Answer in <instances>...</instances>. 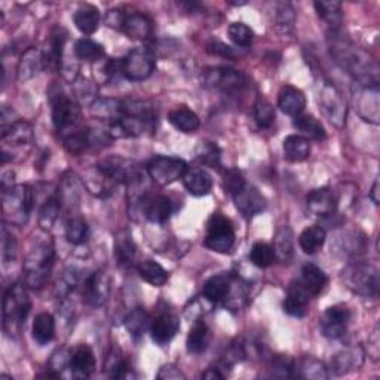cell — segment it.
<instances>
[{
  "mask_svg": "<svg viewBox=\"0 0 380 380\" xmlns=\"http://www.w3.org/2000/svg\"><path fill=\"white\" fill-rule=\"evenodd\" d=\"M275 259L282 263H289L294 256V235L288 226H281L275 235Z\"/></svg>",
  "mask_w": 380,
  "mask_h": 380,
  "instance_id": "obj_34",
  "label": "cell"
},
{
  "mask_svg": "<svg viewBox=\"0 0 380 380\" xmlns=\"http://www.w3.org/2000/svg\"><path fill=\"white\" fill-rule=\"evenodd\" d=\"M75 53L82 61L98 63L104 58V48L91 39H79L75 43Z\"/></svg>",
  "mask_w": 380,
  "mask_h": 380,
  "instance_id": "obj_47",
  "label": "cell"
},
{
  "mask_svg": "<svg viewBox=\"0 0 380 380\" xmlns=\"http://www.w3.org/2000/svg\"><path fill=\"white\" fill-rule=\"evenodd\" d=\"M33 208V190L29 185H16L4 190L5 219L16 226L27 223Z\"/></svg>",
  "mask_w": 380,
  "mask_h": 380,
  "instance_id": "obj_6",
  "label": "cell"
},
{
  "mask_svg": "<svg viewBox=\"0 0 380 380\" xmlns=\"http://www.w3.org/2000/svg\"><path fill=\"white\" fill-rule=\"evenodd\" d=\"M314 5L322 20L333 29V31H337L342 24V4L336 0H321Z\"/></svg>",
  "mask_w": 380,
  "mask_h": 380,
  "instance_id": "obj_46",
  "label": "cell"
},
{
  "mask_svg": "<svg viewBox=\"0 0 380 380\" xmlns=\"http://www.w3.org/2000/svg\"><path fill=\"white\" fill-rule=\"evenodd\" d=\"M245 180L244 175L240 170L237 168H229L223 174V189L229 195H237L244 186H245Z\"/></svg>",
  "mask_w": 380,
  "mask_h": 380,
  "instance_id": "obj_54",
  "label": "cell"
},
{
  "mask_svg": "<svg viewBox=\"0 0 380 380\" xmlns=\"http://www.w3.org/2000/svg\"><path fill=\"white\" fill-rule=\"evenodd\" d=\"M346 287L361 297H377L379 294V269L369 262H355L343 272Z\"/></svg>",
  "mask_w": 380,
  "mask_h": 380,
  "instance_id": "obj_4",
  "label": "cell"
},
{
  "mask_svg": "<svg viewBox=\"0 0 380 380\" xmlns=\"http://www.w3.org/2000/svg\"><path fill=\"white\" fill-rule=\"evenodd\" d=\"M311 294L302 285L300 281H293L287 289V297L282 303L284 312L289 317L303 318L307 312V303H309Z\"/></svg>",
  "mask_w": 380,
  "mask_h": 380,
  "instance_id": "obj_19",
  "label": "cell"
},
{
  "mask_svg": "<svg viewBox=\"0 0 380 380\" xmlns=\"http://www.w3.org/2000/svg\"><path fill=\"white\" fill-rule=\"evenodd\" d=\"M250 260L252 265L260 267V269L269 267L275 260L274 247L266 244V242H256L251 248Z\"/></svg>",
  "mask_w": 380,
  "mask_h": 380,
  "instance_id": "obj_49",
  "label": "cell"
},
{
  "mask_svg": "<svg viewBox=\"0 0 380 380\" xmlns=\"http://www.w3.org/2000/svg\"><path fill=\"white\" fill-rule=\"evenodd\" d=\"M2 140L12 146H29L34 140V133L29 122L16 120L8 128L2 130Z\"/></svg>",
  "mask_w": 380,
  "mask_h": 380,
  "instance_id": "obj_32",
  "label": "cell"
},
{
  "mask_svg": "<svg viewBox=\"0 0 380 380\" xmlns=\"http://www.w3.org/2000/svg\"><path fill=\"white\" fill-rule=\"evenodd\" d=\"M31 309V302L24 285L12 284L4 296V332L14 337L21 332Z\"/></svg>",
  "mask_w": 380,
  "mask_h": 380,
  "instance_id": "obj_2",
  "label": "cell"
},
{
  "mask_svg": "<svg viewBox=\"0 0 380 380\" xmlns=\"http://www.w3.org/2000/svg\"><path fill=\"white\" fill-rule=\"evenodd\" d=\"M42 68H45L43 52L38 48H29L18 64V81L27 82L38 75Z\"/></svg>",
  "mask_w": 380,
  "mask_h": 380,
  "instance_id": "obj_24",
  "label": "cell"
},
{
  "mask_svg": "<svg viewBox=\"0 0 380 380\" xmlns=\"http://www.w3.org/2000/svg\"><path fill=\"white\" fill-rule=\"evenodd\" d=\"M33 339L41 346L48 345L49 342H52L53 336H56V319L48 312L39 314L34 318L33 322Z\"/></svg>",
  "mask_w": 380,
  "mask_h": 380,
  "instance_id": "obj_36",
  "label": "cell"
},
{
  "mask_svg": "<svg viewBox=\"0 0 380 380\" xmlns=\"http://www.w3.org/2000/svg\"><path fill=\"white\" fill-rule=\"evenodd\" d=\"M119 30L128 36L130 39L148 41L153 33V23L148 15L140 12L123 14Z\"/></svg>",
  "mask_w": 380,
  "mask_h": 380,
  "instance_id": "obj_17",
  "label": "cell"
},
{
  "mask_svg": "<svg viewBox=\"0 0 380 380\" xmlns=\"http://www.w3.org/2000/svg\"><path fill=\"white\" fill-rule=\"evenodd\" d=\"M64 149L73 156L82 155L86 149H89L88 138H86V128L79 130L76 133H71L64 138Z\"/></svg>",
  "mask_w": 380,
  "mask_h": 380,
  "instance_id": "obj_52",
  "label": "cell"
},
{
  "mask_svg": "<svg viewBox=\"0 0 380 380\" xmlns=\"http://www.w3.org/2000/svg\"><path fill=\"white\" fill-rule=\"evenodd\" d=\"M294 377L309 379V380H325L329 377V370L325 366L312 356H304L297 361L294 366Z\"/></svg>",
  "mask_w": 380,
  "mask_h": 380,
  "instance_id": "obj_38",
  "label": "cell"
},
{
  "mask_svg": "<svg viewBox=\"0 0 380 380\" xmlns=\"http://www.w3.org/2000/svg\"><path fill=\"white\" fill-rule=\"evenodd\" d=\"M60 210H61V202H60L58 195L51 196L41 210L39 223L43 230H49L53 226V223L57 222Z\"/></svg>",
  "mask_w": 380,
  "mask_h": 380,
  "instance_id": "obj_50",
  "label": "cell"
},
{
  "mask_svg": "<svg viewBox=\"0 0 380 380\" xmlns=\"http://www.w3.org/2000/svg\"><path fill=\"white\" fill-rule=\"evenodd\" d=\"M325 242V230L321 226L306 227L299 237V244L306 255H315Z\"/></svg>",
  "mask_w": 380,
  "mask_h": 380,
  "instance_id": "obj_45",
  "label": "cell"
},
{
  "mask_svg": "<svg viewBox=\"0 0 380 380\" xmlns=\"http://www.w3.org/2000/svg\"><path fill=\"white\" fill-rule=\"evenodd\" d=\"M195 158L199 164L210 168H219L222 160V150L214 141H201L195 149Z\"/></svg>",
  "mask_w": 380,
  "mask_h": 380,
  "instance_id": "obj_44",
  "label": "cell"
},
{
  "mask_svg": "<svg viewBox=\"0 0 380 380\" xmlns=\"http://www.w3.org/2000/svg\"><path fill=\"white\" fill-rule=\"evenodd\" d=\"M75 26L83 34H93L100 26V11L93 5H82L73 16Z\"/></svg>",
  "mask_w": 380,
  "mask_h": 380,
  "instance_id": "obj_40",
  "label": "cell"
},
{
  "mask_svg": "<svg viewBox=\"0 0 380 380\" xmlns=\"http://www.w3.org/2000/svg\"><path fill=\"white\" fill-rule=\"evenodd\" d=\"M371 199L374 204H379V180H376L373 189H371Z\"/></svg>",
  "mask_w": 380,
  "mask_h": 380,
  "instance_id": "obj_64",
  "label": "cell"
},
{
  "mask_svg": "<svg viewBox=\"0 0 380 380\" xmlns=\"http://www.w3.org/2000/svg\"><path fill=\"white\" fill-rule=\"evenodd\" d=\"M156 67L155 52L149 48H135L120 60L122 76L128 81L140 82L150 78Z\"/></svg>",
  "mask_w": 380,
  "mask_h": 380,
  "instance_id": "obj_8",
  "label": "cell"
},
{
  "mask_svg": "<svg viewBox=\"0 0 380 380\" xmlns=\"http://www.w3.org/2000/svg\"><path fill=\"white\" fill-rule=\"evenodd\" d=\"M152 321L153 319L146 309H143V307H135L134 311H131L128 315L125 317L123 324H125V329L128 330V333L134 339H138L148 330H150Z\"/></svg>",
  "mask_w": 380,
  "mask_h": 380,
  "instance_id": "obj_39",
  "label": "cell"
},
{
  "mask_svg": "<svg viewBox=\"0 0 380 380\" xmlns=\"http://www.w3.org/2000/svg\"><path fill=\"white\" fill-rule=\"evenodd\" d=\"M204 83L207 88L217 89L226 94L240 93L247 86L245 76L238 70L229 67L208 68L204 73Z\"/></svg>",
  "mask_w": 380,
  "mask_h": 380,
  "instance_id": "obj_12",
  "label": "cell"
},
{
  "mask_svg": "<svg viewBox=\"0 0 380 380\" xmlns=\"http://www.w3.org/2000/svg\"><path fill=\"white\" fill-rule=\"evenodd\" d=\"M235 245V229L226 215L215 212L207 223L205 247L211 251L226 255Z\"/></svg>",
  "mask_w": 380,
  "mask_h": 380,
  "instance_id": "obj_9",
  "label": "cell"
},
{
  "mask_svg": "<svg viewBox=\"0 0 380 380\" xmlns=\"http://www.w3.org/2000/svg\"><path fill=\"white\" fill-rule=\"evenodd\" d=\"M232 288V277L229 275H215L211 277L204 285V297L211 303L226 302Z\"/></svg>",
  "mask_w": 380,
  "mask_h": 380,
  "instance_id": "obj_30",
  "label": "cell"
},
{
  "mask_svg": "<svg viewBox=\"0 0 380 380\" xmlns=\"http://www.w3.org/2000/svg\"><path fill=\"white\" fill-rule=\"evenodd\" d=\"M137 270L141 279L153 287H162L168 281V272L158 262L144 260L137 266Z\"/></svg>",
  "mask_w": 380,
  "mask_h": 380,
  "instance_id": "obj_43",
  "label": "cell"
},
{
  "mask_svg": "<svg viewBox=\"0 0 380 380\" xmlns=\"http://www.w3.org/2000/svg\"><path fill=\"white\" fill-rule=\"evenodd\" d=\"M337 204L336 193L330 188H319L307 195V208L319 217L332 215L336 211Z\"/></svg>",
  "mask_w": 380,
  "mask_h": 380,
  "instance_id": "obj_21",
  "label": "cell"
},
{
  "mask_svg": "<svg viewBox=\"0 0 380 380\" xmlns=\"http://www.w3.org/2000/svg\"><path fill=\"white\" fill-rule=\"evenodd\" d=\"M91 115L98 120L112 125L123 116L122 101L116 98H97L91 104Z\"/></svg>",
  "mask_w": 380,
  "mask_h": 380,
  "instance_id": "obj_29",
  "label": "cell"
},
{
  "mask_svg": "<svg viewBox=\"0 0 380 380\" xmlns=\"http://www.w3.org/2000/svg\"><path fill=\"white\" fill-rule=\"evenodd\" d=\"M158 379H167V380H173V379H186V376L180 371L173 364H167L160 369V371L158 373Z\"/></svg>",
  "mask_w": 380,
  "mask_h": 380,
  "instance_id": "obj_62",
  "label": "cell"
},
{
  "mask_svg": "<svg viewBox=\"0 0 380 380\" xmlns=\"http://www.w3.org/2000/svg\"><path fill=\"white\" fill-rule=\"evenodd\" d=\"M70 358H71V351H68L67 348L58 349L56 354L52 355L48 370L56 373L57 377H60L64 369H70Z\"/></svg>",
  "mask_w": 380,
  "mask_h": 380,
  "instance_id": "obj_56",
  "label": "cell"
},
{
  "mask_svg": "<svg viewBox=\"0 0 380 380\" xmlns=\"http://www.w3.org/2000/svg\"><path fill=\"white\" fill-rule=\"evenodd\" d=\"M229 38L235 45L247 48L252 43L255 33H252V30L244 23H233L229 27Z\"/></svg>",
  "mask_w": 380,
  "mask_h": 380,
  "instance_id": "obj_53",
  "label": "cell"
},
{
  "mask_svg": "<svg viewBox=\"0 0 380 380\" xmlns=\"http://www.w3.org/2000/svg\"><path fill=\"white\" fill-rule=\"evenodd\" d=\"M168 120L175 130L186 134L195 133L199 126H201V120H199L197 115L185 106L173 108L168 113Z\"/></svg>",
  "mask_w": 380,
  "mask_h": 380,
  "instance_id": "obj_31",
  "label": "cell"
},
{
  "mask_svg": "<svg viewBox=\"0 0 380 380\" xmlns=\"http://www.w3.org/2000/svg\"><path fill=\"white\" fill-rule=\"evenodd\" d=\"M364 363V351L361 346H351L337 352L330 363L333 374L343 376L358 370Z\"/></svg>",
  "mask_w": 380,
  "mask_h": 380,
  "instance_id": "obj_20",
  "label": "cell"
},
{
  "mask_svg": "<svg viewBox=\"0 0 380 380\" xmlns=\"http://www.w3.org/2000/svg\"><path fill=\"white\" fill-rule=\"evenodd\" d=\"M278 107L288 116H299L306 107V97L294 86H284L278 94Z\"/></svg>",
  "mask_w": 380,
  "mask_h": 380,
  "instance_id": "obj_25",
  "label": "cell"
},
{
  "mask_svg": "<svg viewBox=\"0 0 380 380\" xmlns=\"http://www.w3.org/2000/svg\"><path fill=\"white\" fill-rule=\"evenodd\" d=\"M53 260H56V252L51 245H36L29 252L23 265L26 285L31 289H41L45 287L52 272Z\"/></svg>",
  "mask_w": 380,
  "mask_h": 380,
  "instance_id": "obj_3",
  "label": "cell"
},
{
  "mask_svg": "<svg viewBox=\"0 0 380 380\" xmlns=\"http://www.w3.org/2000/svg\"><path fill=\"white\" fill-rule=\"evenodd\" d=\"M106 369H107L106 371H108V377L112 379H123L126 377V373H128V364L120 358V355L112 358L108 366H106Z\"/></svg>",
  "mask_w": 380,
  "mask_h": 380,
  "instance_id": "obj_60",
  "label": "cell"
},
{
  "mask_svg": "<svg viewBox=\"0 0 380 380\" xmlns=\"http://www.w3.org/2000/svg\"><path fill=\"white\" fill-rule=\"evenodd\" d=\"M52 122L58 131H66L73 126L81 118L79 104L64 94L60 88L53 86L49 91Z\"/></svg>",
  "mask_w": 380,
  "mask_h": 380,
  "instance_id": "obj_10",
  "label": "cell"
},
{
  "mask_svg": "<svg viewBox=\"0 0 380 380\" xmlns=\"http://www.w3.org/2000/svg\"><path fill=\"white\" fill-rule=\"evenodd\" d=\"M108 294H111V279L103 270L88 275L82 284V296L89 306L98 307L104 304Z\"/></svg>",
  "mask_w": 380,
  "mask_h": 380,
  "instance_id": "obj_15",
  "label": "cell"
},
{
  "mask_svg": "<svg viewBox=\"0 0 380 380\" xmlns=\"http://www.w3.org/2000/svg\"><path fill=\"white\" fill-rule=\"evenodd\" d=\"M235 197V205L238 211L245 217V219H252V217L260 214L266 208L265 196L255 188L245 185Z\"/></svg>",
  "mask_w": 380,
  "mask_h": 380,
  "instance_id": "obj_16",
  "label": "cell"
},
{
  "mask_svg": "<svg viewBox=\"0 0 380 380\" xmlns=\"http://www.w3.org/2000/svg\"><path fill=\"white\" fill-rule=\"evenodd\" d=\"M16 240L12 233L8 232L6 226L2 229V260L5 265L11 263L16 257Z\"/></svg>",
  "mask_w": 380,
  "mask_h": 380,
  "instance_id": "obj_57",
  "label": "cell"
},
{
  "mask_svg": "<svg viewBox=\"0 0 380 380\" xmlns=\"http://www.w3.org/2000/svg\"><path fill=\"white\" fill-rule=\"evenodd\" d=\"M178 330H180V318L175 314L165 312V314H160L152 321L149 332H150L152 340L156 343V345L164 346L174 339Z\"/></svg>",
  "mask_w": 380,
  "mask_h": 380,
  "instance_id": "obj_18",
  "label": "cell"
},
{
  "mask_svg": "<svg viewBox=\"0 0 380 380\" xmlns=\"http://www.w3.org/2000/svg\"><path fill=\"white\" fill-rule=\"evenodd\" d=\"M330 52L336 63L345 68L351 76L363 86H379V67L376 61L363 49L354 46L349 41L332 31Z\"/></svg>",
  "mask_w": 380,
  "mask_h": 380,
  "instance_id": "obj_1",
  "label": "cell"
},
{
  "mask_svg": "<svg viewBox=\"0 0 380 380\" xmlns=\"http://www.w3.org/2000/svg\"><path fill=\"white\" fill-rule=\"evenodd\" d=\"M115 252H116V260L118 265L122 267H128L134 263L135 255H137V247L133 241V237L128 232H119L115 242Z\"/></svg>",
  "mask_w": 380,
  "mask_h": 380,
  "instance_id": "obj_41",
  "label": "cell"
},
{
  "mask_svg": "<svg viewBox=\"0 0 380 380\" xmlns=\"http://www.w3.org/2000/svg\"><path fill=\"white\" fill-rule=\"evenodd\" d=\"M94 370H96V356L91 348L86 345H81L71 352L70 371L73 373L75 377L86 379L94 373Z\"/></svg>",
  "mask_w": 380,
  "mask_h": 380,
  "instance_id": "obj_23",
  "label": "cell"
},
{
  "mask_svg": "<svg viewBox=\"0 0 380 380\" xmlns=\"http://www.w3.org/2000/svg\"><path fill=\"white\" fill-rule=\"evenodd\" d=\"M207 51L210 53H212V56H219V57H225V58H233L235 57V52L230 46L222 43V42H214V43H210L207 46Z\"/></svg>",
  "mask_w": 380,
  "mask_h": 380,
  "instance_id": "obj_61",
  "label": "cell"
},
{
  "mask_svg": "<svg viewBox=\"0 0 380 380\" xmlns=\"http://www.w3.org/2000/svg\"><path fill=\"white\" fill-rule=\"evenodd\" d=\"M294 128L304 137L306 140L321 141L325 138V130L322 123L315 119L312 115H299L294 118Z\"/></svg>",
  "mask_w": 380,
  "mask_h": 380,
  "instance_id": "obj_42",
  "label": "cell"
},
{
  "mask_svg": "<svg viewBox=\"0 0 380 380\" xmlns=\"http://www.w3.org/2000/svg\"><path fill=\"white\" fill-rule=\"evenodd\" d=\"M143 211L144 215H146L152 223L164 225L171 217L174 207L168 196L155 195V196H148V199L143 204Z\"/></svg>",
  "mask_w": 380,
  "mask_h": 380,
  "instance_id": "obj_22",
  "label": "cell"
},
{
  "mask_svg": "<svg viewBox=\"0 0 380 380\" xmlns=\"http://www.w3.org/2000/svg\"><path fill=\"white\" fill-rule=\"evenodd\" d=\"M81 193H82V185L81 180L76 174L73 173H67L63 175L61 180V186L58 190V197L61 207H67L68 210L76 208L81 201Z\"/></svg>",
  "mask_w": 380,
  "mask_h": 380,
  "instance_id": "obj_28",
  "label": "cell"
},
{
  "mask_svg": "<svg viewBox=\"0 0 380 380\" xmlns=\"http://www.w3.org/2000/svg\"><path fill=\"white\" fill-rule=\"evenodd\" d=\"M75 89H76V97L83 101V103H94L97 100V91H96V86L93 85V82H89L88 79H79L75 81Z\"/></svg>",
  "mask_w": 380,
  "mask_h": 380,
  "instance_id": "obj_58",
  "label": "cell"
},
{
  "mask_svg": "<svg viewBox=\"0 0 380 380\" xmlns=\"http://www.w3.org/2000/svg\"><path fill=\"white\" fill-rule=\"evenodd\" d=\"M186 160L174 156H156L148 164V174L159 186H168L183 178L188 171Z\"/></svg>",
  "mask_w": 380,
  "mask_h": 380,
  "instance_id": "obj_11",
  "label": "cell"
},
{
  "mask_svg": "<svg viewBox=\"0 0 380 380\" xmlns=\"http://www.w3.org/2000/svg\"><path fill=\"white\" fill-rule=\"evenodd\" d=\"M255 120L260 128H270L275 120V111L266 98L259 97L255 103Z\"/></svg>",
  "mask_w": 380,
  "mask_h": 380,
  "instance_id": "obj_51",
  "label": "cell"
},
{
  "mask_svg": "<svg viewBox=\"0 0 380 380\" xmlns=\"http://www.w3.org/2000/svg\"><path fill=\"white\" fill-rule=\"evenodd\" d=\"M208 343H210L208 325L202 319H197L188 334V342H186L188 352L192 355L202 354L207 351Z\"/></svg>",
  "mask_w": 380,
  "mask_h": 380,
  "instance_id": "obj_35",
  "label": "cell"
},
{
  "mask_svg": "<svg viewBox=\"0 0 380 380\" xmlns=\"http://www.w3.org/2000/svg\"><path fill=\"white\" fill-rule=\"evenodd\" d=\"M302 285L307 289V293L311 296L319 294L322 289L327 285V275L324 274V270L319 269L317 265H304L302 269V278L299 279Z\"/></svg>",
  "mask_w": 380,
  "mask_h": 380,
  "instance_id": "obj_33",
  "label": "cell"
},
{
  "mask_svg": "<svg viewBox=\"0 0 380 380\" xmlns=\"http://www.w3.org/2000/svg\"><path fill=\"white\" fill-rule=\"evenodd\" d=\"M66 39H67V33L63 29H56L51 33L48 48L42 51L45 68H49V70L61 68V58H63Z\"/></svg>",
  "mask_w": 380,
  "mask_h": 380,
  "instance_id": "obj_26",
  "label": "cell"
},
{
  "mask_svg": "<svg viewBox=\"0 0 380 380\" xmlns=\"http://www.w3.org/2000/svg\"><path fill=\"white\" fill-rule=\"evenodd\" d=\"M349 321H351V312L346 306H340V304L332 306L322 314L319 319L321 332L327 339L332 340L340 339L346 334Z\"/></svg>",
  "mask_w": 380,
  "mask_h": 380,
  "instance_id": "obj_13",
  "label": "cell"
},
{
  "mask_svg": "<svg viewBox=\"0 0 380 380\" xmlns=\"http://www.w3.org/2000/svg\"><path fill=\"white\" fill-rule=\"evenodd\" d=\"M284 156L292 162H303L311 155V143L302 135H288L282 144Z\"/></svg>",
  "mask_w": 380,
  "mask_h": 380,
  "instance_id": "obj_37",
  "label": "cell"
},
{
  "mask_svg": "<svg viewBox=\"0 0 380 380\" xmlns=\"http://www.w3.org/2000/svg\"><path fill=\"white\" fill-rule=\"evenodd\" d=\"M369 343H370V348L374 349V351L371 352V356H373V359L377 361V359H379V329H376V330L373 332V334H371Z\"/></svg>",
  "mask_w": 380,
  "mask_h": 380,
  "instance_id": "obj_63",
  "label": "cell"
},
{
  "mask_svg": "<svg viewBox=\"0 0 380 380\" xmlns=\"http://www.w3.org/2000/svg\"><path fill=\"white\" fill-rule=\"evenodd\" d=\"M317 103L319 111L337 128H343L346 123L348 107L339 89L327 79L321 78L317 82Z\"/></svg>",
  "mask_w": 380,
  "mask_h": 380,
  "instance_id": "obj_5",
  "label": "cell"
},
{
  "mask_svg": "<svg viewBox=\"0 0 380 380\" xmlns=\"http://www.w3.org/2000/svg\"><path fill=\"white\" fill-rule=\"evenodd\" d=\"M294 366L296 361L288 358L285 355H278L272 361V376L279 379H289L294 377Z\"/></svg>",
  "mask_w": 380,
  "mask_h": 380,
  "instance_id": "obj_55",
  "label": "cell"
},
{
  "mask_svg": "<svg viewBox=\"0 0 380 380\" xmlns=\"http://www.w3.org/2000/svg\"><path fill=\"white\" fill-rule=\"evenodd\" d=\"M277 24L282 31H289L294 24V11L288 4H281L277 14Z\"/></svg>",
  "mask_w": 380,
  "mask_h": 380,
  "instance_id": "obj_59",
  "label": "cell"
},
{
  "mask_svg": "<svg viewBox=\"0 0 380 380\" xmlns=\"http://www.w3.org/2000/svg\"><path fill=\"white\" fill-rule=\"evenodd\" d=\"M354 103H355V111L361 118L374 125L379 123L380 118L379 86H363L356 83Z\"/></svg>",
  "mask_w": 380,
  "mask_h": 380,
  "instance_id": "obj_14",
  "label": "cell"
},
{
  "mask_svg": "<svg viewBox=\"0 0 380 380\" xmlns=\"http://www.w3.org/2000/svg\"><path fill=\"white\" fill-rule=\"evenodd\" d=\"M97 170L111 180L112 183H122V185H134L138 180L144 177L137 162L120 158V156H108L98 162Z\"/></svg>",
  "mask_w": 380,
  "mask_h": 380,
  "instance_id": "obj_7",
  "label": "cell"
},
{
  "mask_svg": "<svg viewBox=\"0 0 380 380\" xmlns=\"http://www.w3.org/2000/svg\"><path fill=\"white\" fill-rule=\"evenodd\" d=\"M182 180L188 192L193 196H205L212 189V178L202 168H188Z\"/></svg>",
  "mask_w": 380,
  "mask_h": 380,
  "instance_id": "obj_27",
  "label": "cell"
},
{
  "mask_svg": "<svg viewBox=\"0 0 380 380\" xmlns=\"http://www.w3.org/2000/svg\"><path fill=\"white\" fill-rule=\"evenodd\" d=\"M66 238L73 245H82L89 238V226L82 217H71L66 225Z\"/></svg>",
  "mask_w": 380,
  "mask_h": 380,
  "instance_id": "obj_48",
  "label": "cell"
}]
</instances>
